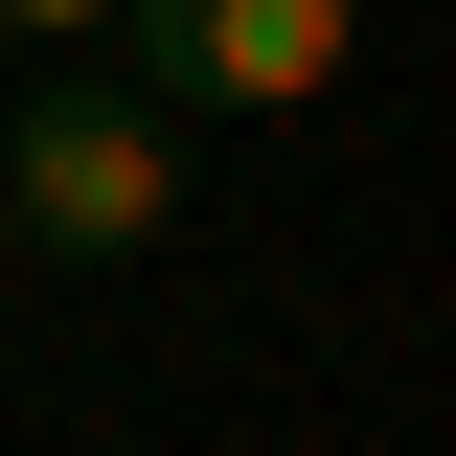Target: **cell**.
Listing matches in <instances>:
<instances>
[{
  "label": "cell",
  "instance_id": "obj_3",
  "mask_svg": "<svg viewBox=\"0 0 456 456\" xmlns=\"http://www.w3.org/2000/svg\"><path fill=\"white\" fill-rule=\"evenodd\" d=\"M92 23H114V0H0V46H92Z\"/></svg>",
  "mask_w": 456,
  "mask_h": 456
},
{
  "label": "cell",
  "instance_id": "obj_1",
  "mask_svg": "<svg viewBox=\"0 0 456 456\" xmlns=\"http://www.w3.org/2000/svg\"><path fill=\"white\" fill-rule=\"evenodd\" d=\"M183 206V137L137 92H23V137H0V228H46V251H160Z\"/></svg>",
  "mask_w": 456,
  "mask_h": 456
},
{
  "label": "cell",
  "instance_id": "obj_2",
  "mask_svg": "<svg viewBox=\"0 0 456 456\" xmlns=\"http://www.w3.org/2000/svg\"><path fill=\"white\" fill-rule=\"evenodd\" d=\"M342 23H365V0H137V69L206 92V114H297L342 69Z\"/></svg>",
  "mask_w": 456,
  "mask_h": 456
}]
</instances>
